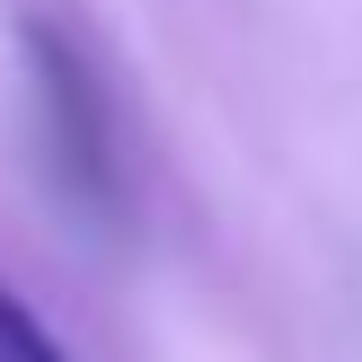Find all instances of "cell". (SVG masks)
Instances as JSON below:
<instances>
[{
  "label": "cell",
  "instance_id": "1",
  "mask_svg": "<svg viewBox=\"0 0 362 362\" xmlns=\"http://www.w3.org/2000/svg\"><path fill=\"white\" fill-rule=\"evenodd\" d=\"M27 45V71H35V115H45V151L62 168V186L80 204H115V141H106V88L88 71V53L71 45L53 18H27L18 27Z\"/></svg>",
  "mask_w": 362,
  "mask_h": 362
},
{
  "label": "cell",
  "instance_id": "2",
  "mask_svg": "<svg viewBox=\"0 0 362 362\" xmlns=\"http://www.w3.org/2000/svg\"><path fill=\"white\" fill-rule=\"evenodd\" d=\"M0 362H71V354L45 336V318H35L9 283H0Z\"/></svg>",
  "mask_w": 362,
  "mask_h": 362
}]
</instances>
